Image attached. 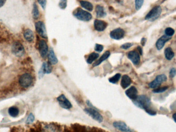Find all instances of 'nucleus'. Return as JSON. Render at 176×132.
<instances>
[{
  "label": "nucleus",
  "mask_w": 176,
  "mask_h": 132,
  "mask_svg": "<svg viewBox=\"0 0 176 132\" xmlns=\"http://www.w3.org/2000/svg\"><path fill=\"white\" fill-rule=\"evenodd\" d=\"M131 78H130L128 75H124L122 78L120 85L123 88L125 89V88L128 87L131 84Z\"/></svg>",
  "instance_id": "a211bd4d"
},
{
  "label": "nucleus",
  "mask_w": 176,
  "mask_h": 132,
  "mask_svg": "<svg viewBox=\"0 0 176 132\" xmlns=\"http://www.w3.org/2000/svg\"><path fill=\"white\" fill-rule=\"evenodd\" d=\"M120 77H121L120 74L118 73V74H115V75H114L113 76H112L111 78H110L109 81L110 83H112V84H116L120 80Z\"/></svg>",
  "instance_id": "c85d7f7f"
},
{
  "label": "nucleus",
  "mask_w": 176,
  "mask_h": 132,
  "mask_svg": "<svg viewBox=\"0 0 176 132\" xmlns=\"http://www.w3.org/2000/svg\"><path fill=\"white\" fill-rule=\"evenodd\" d=\"M134 103L137 106L145 110L149 114L151 115L156 114V112L150 108L151 102L150 98L145 95L138 96L136 99L134 100Z\"/></svg>",
  "instance_id": "f257e3e1"
},
{
  "label": "nucleus",
  "mask_w": 176,
  "mask_h": 132,
  "mask_svg": "<svg viewBox=\"0 0 176 132\" xmlns=\"http://www.w3.org/2000/svg\"><path fill=\"white\" fill-rule=\"evenodd\" d=\"M164 54L166 58L169 61L172 59L175 55L174 52L173 51V50L170 47H167L165 49Z\"/></svg>",
  "instance_id": "393cba45"
},
{
  "label": "nucleus",
  "mask_w": 176,
  "mask_h": 132,
  "mask_svg": "<svg viewBox=\"0 0 176 132\" xmlns=\"http://www.w3.org/2000/svg\"><path fill=\"white\" fill-rule=\"evenodd\" d=\"M161 12H162L161 7L160 6H157L156 7H154L148 13L145 17V19L150 21H154L160 16Z\"/></svg>",
  "instance_id": "7ed1b4c3"
},
{
  "label": "nucleus",
  "mask_w": 176,
  "mask_h": 132,
  "mask_svg": "<svg viewBox=\"0 0 176 132\" xmlns=\"http://www.w3.org/2000/svg\"><path fill=\"white\" fill-rule=\"evenodd\" d=\"M176 75V69L175 68H172L170 72V76L171 78H173Z\"/></svg>",
  "instance_id": "c9c22d12"
},
{
  "label": "nucleus",
  "mask_w": 176,
  "mask_h": 132,
  "mask_svg": "<svg viewBox=\"0 0 176 132\" xmlns=\"http://www.w3.org/2000/svg\"><path fill=\"white\" fill-rule=\"evenodd\" d=\"M39 50L40 55L43 58H45L47 56L48 52V46L47 43L45 41H40L39 43Z\"/></svg>",
  "instance_id": "f8f14e48"
},
{
  "label": "nucleus",
  "mask_w": 176,
  "mask_h": 132,
  "mask_svg": "<svg viewBox=\"0 0 176 132\" xmlns=\"http://www.w3.org/2000/svg\"><path fill=\"white\" fill-rule=\"evenodd\" d=\"M19 83L22 87H29L33 83V78L29 73H24L20 76Z\"/></svg>",
  "instance_id": "423d86ee"
},
{
  "label": "nucleus",
  "mask_w": 176,
  "mask_h": 132,
  "mask_svg": "<svg viewBox=\"0 0 176 132\" xmlns=\"http://www.w3.org/2000/svg\"><path fill=\"white\" fill-rule=\"evenodd\" d=\"M138 52H139V53H140V54L141 55H142V53H143V52H142V48L140 47H138Z\"/></svg>",
  "instance_id": "a19ab883"
},
{
  "label": "nucleus",
  "mask_w": 176,
  "mask_h": 132,
  "mask_svg": "<svg viewBox=\"0 0 176 132\" xmlns=\"http://www.w3.org/2000/svg\"><path fill=\"white\" fill-rule=\"evenodd\" d=\"M51 70H52V68H51V66L49 65V63H44L43 64L42 67L39 71V75L41 78L43 76L45 73H47V74L51 73Z\"/></svg>",
  "instance_id": "dca6fc26"
},
{
  "label": "nucleus",
  "mask_w": 176,
  "mask_h": 132,
  "mask_svg": "<svg viewBox=\"0 0 176 132\" xmlns=\"http://www.w3.org/2000/svg\"><path fill=\"white\" fill-rule=\"evenodd\" d=\"M114 127L117 129L118 130H120V131L123 132H134L131 129H130L126 123L121 122V121H115L114 122Z\"/></svg>",
  "instance_id": "9d476101"
},
{
  "label": "nucleus",
  "mask_w": 176,
  "mask_h": 132,
  "mask_svg": "<svg viewBox=\"0 0 176 132\" xmlns=\"http://www.w3.org/2000/svg\"><path fill=\"white\" fill-rule=\"evenodd\" d=\"M59 6L60 8L65 9L67 7V0H60V2L59 3Z\"/></svg>",
  "instance_id": "473e14b6"
},
{
  "label": "nucleus",
  "mask_w": 176,
  "mask_h": 132,
  "mask_svg": "<svg viewBox=\"0 0 176 132\" xmlns=\"http://www.w3.org/2000/svg\"><path fill=\"white\" fill-rule=\"evenodd\" d=\"M48 57H49V61L50 64L56 65V64H57L58 63V59L55 55V54L53 49H51L49 50Z\"/></svg>",
  "instance_id": "6ab92c4d"
},
{
  "label": "nucleus",
  "mask_w": 176,
  "mask_h": 132,
  "mask_svg": "<svg viewBox=\"0 0 176 132\" xmlns=\"http://www.w3.org/2000/svg\"><path fill=\"white\" fill-rule=\"evenodd\" d=\"M146 41V39L145 38H142V39L141 40V44L143 46H144Z\"/></svg>",
  "instance_id": "58836bf2"
},
{
  "label": "nucleus",
  "mask_w": 176,
  "mask_h": 132,
  "mask_svg": "<svg viewBox=\"0 0 176 132\" xmlns=\"http://www.w3.org/2000/svg\"><path fill=\"white\" fill-rule=\"evenodd\" d=\"M107 25L108 24L106 22L99 20H95L94 23V26L95 29L98 31H104L106 29Z\"/></svg>",
  "instance_id": "4468645a"
},
{
  "label": "nucleus",
  "mask_w": 176,
  "mask_h": 132,
  "mask_svg": "<svg viewBox=\"0 0 176 132\" xmlns=\"http://www.w3.org/2000/svg\"><path fill=\"white\" fill-rule=\"evenodd\" d=\"M170 39H171L170 37L166 36V35H163V36H162L161 37H160V38L159 39L158 41H157V48L159 50L162 49L164 47L165 43L167 42L168 41H170Z\"/></svg>",
  "instance_id": "2eb2a0df"
},
{
  "label": "nucleus",
  "mask_w": 176,
  "mask_h": 132,
  "mask_svg": "<svg viewBox=\"0 0 176 132\" xmlns=\"http://www.w3.org/2000/svg\"><path fill=\"white\" fill-rule=\"evenodd\" d=\"M35 27L36 31L40 36L44 38H47V30L44 23L42 21H38L36 23Z\"/></svg>",
  "instance_id": "1a4fd4ad"
},
{
  "label": "nucleus",
  "mask_w": 176,
  "mask_h": 132,
  "mask_svg": "<svg viewBox=\"0 0 176 132\" xmlns=\"http://www.w3.org/2000/svg\"><path fill=\"white\" fill-rule=\"evenodd\" d=\"M124 35L125 31L120 28L114 29L110 33V37L115 40H119L123 38Z\"/></svg>",
  "instance_id": "9b49d317"
},
{
  "label": "nucleus",
  "mask_w": 176,
  "mask_h": 132,
  "mask_svg": "<svg viewBox=\"0 0 176 132\" xmlns=\"http://www.w3.org/2000/svg\"><path fill=\"white\" fill-rule=\"evenodd\" d=\"M8 113L11 117H16L19 115V110L17 107L13 106V107H10L9 108V110H8Z\"/></svg>",
  "instance_id": "bb28decb"
},
{
  "label": "nucleus",
  "mask_w": 176,
  "mask_h": 132,
  "mask_svg": "<svg viewBox=\"0 0 176 132\" xmlns=\"http://www.w3.org/2000/svg\"><path fill=\"white\" fill-rule=\"evenodd\" d=\"M73 15L78 20L83 21H89L92 19L91 14L80 8H77L73 11Z\"/></svg>",
  "instance_id": "f03ea898"
},
{
  "label": "nucleus",
  "mask_w": 176,
  "mask_h": 132,
  "mask_svg": "<svg viewBox=\"0 0 176 132\" xmlns=\"http://www.w3.org/2000/svg\"><path fill=\"white\" fill-rule=\"evenodd\" d=\"M128 57L134 65H138L140 62V56L136 51H130L128 54Z\"/></svg>",
  "instance_id": "ddd939ff"
},
{
  "label": "nucleus",
  "mask_w": 176,
  "mask_h": 132,
  "mask_svg": "<svg viewBox=\"0 0 176 132\" xmlns=\"http://www.w3.org/2000/svg\"><path fill=\"white\" fill-rule=\"evenodd\" d=\"M167 80V77L164 75V74H161L157 76L156 79L154 81L152 82L151 83L149 84V86L151 88H157L159 87L161 84L163 82Z\"/></svg>",
  "instance_id": "6e6552de"
},
{
  "label": "nucleus",
  "mask_w": 176,
  "mask_h": 132,
  "mask_svg": "<svg viewBox=\"0 0 176 132\" xmlns=\"http://www.w3.org/2000/svg\"><path fill=\"white\" fill-rule=\"evenodd\" d=\"M167 88L168 87L167 86L163 87H158L155 88L153 91L154 93H161V92H163L166 91L167 89Z\"/></svg>",
  "instance_id": "2f4dec72"
},
{
  "label": "nucleus",
  "mask_w": 176,
  "mask_h": 132,
  "mask_svg": "<svg viewBox=\"0 0 176 132\" xmlns=\"http://www.w3.org/2000/svg\"><path fill=\"white\" fill-rule=\"evenodd\" d=\"M12 52L15 55L18 57L22 56L25 53L24 47L21 43L16 41L13 43L11 47Z\"/></svg>",
  "instance_id": "20e7f679"
},
{
  "label": "nucleus",
  "mask_w": 176,
  "mask_h": 132,
  "mask_svg": "<svg viewBox=\"0 0 176 132\" xmlns=\"http://www.w3.org/2000/svg\"><path fill=\"white\" fill-rule=\"evenodd\" d=\"M99 57V54L96 53H92L90 54L88 57L87 58V62L88 64H91L94 61H95L97 58Z\"/></svg>",
  "instance_id": "a878e982"
},
{
  "label": "nucleus",
  "mask_w": 176,
  "mask_h": 132,
  "mask_svg": "<svg viewBox=\"0 0 176 132\" xmlns=\"http://www.w3.org/2000/svg\"><path fill=\"white\" fill-rule=\"evenodd\" d=\"M57 99L59 104L63 108H65L66 110H69L72 108L71 103L65 97L64 94H61L60 96H58Z\"/></svg>",
  "instance_id": "0eeeda50"
},
{
  "label": "nucleus",
  "mask_w": 176,
  "mask_h": 132,
  "mask_svg": "<svg viewBox=\"0 0 176 132\" xmlns=\"http://www.w3.org/2000/svg\"><path fill=\"white\" fill-rule=\"evenodd\" d=\"M43 132H60L58 127L54 124H47L43 128Z\"/></svg>",
  "instance_id": "aec40b11"
},
{
  "label": "nucleus",
  "mask_w": 176,
  "mask_h": 132,
  "mask_svg": "<svg viewBox=\"0 0 176 132\" xmlns=\"http://www.w3.org/2000/svg\"><path fill=\"white\" fill-rule=\"evenodd\" d=\"M125 94L129 98L134 100L138 97V90L134 86H132L128 89L125 92Z\"/></svg>",
  "instance_id": "f3484780"
},
{
  "label": "nucleus",
  "mask_w": 176,
  "mask_h": 132,
  "mask_svg": "<svg viewBox=\"0 0 176 132\" xmlns=\"http://www.w3.org/2000/svg\"><path fill=\"white\" fill-rule=\"evenodd\" d=\"M85 112L87 114L95 120L98 122L99 123H102L103 121V117L99 112H97L94 108H85Z\"/></svg>",
  "instance_id": "39448f33"
},
{
  "label": "nucleus",
  "mask_w": 176,
  "mask_h": 132,
  "mask_svg": "<svg viewBox=\"0 0 176 132\" xmlns=\"http://www.w3.org/2000/svg\"><path fill=\"white\" fill-rule=\"evenodd\" d=\"M144 3V0H136L135 4H136V10H139L143 5Z\"/></svg>",
  "instance_id": "7c9ffc66"
},
{
  "label": "nucleus",
  "mask_w": 176,
  "mask_h": 132,
  "mask_svg": "<svg viewBox=\"0 0 176 132\" xmlns=\"http://www.w3.org/2000/svg\"><path fill=\"white\" fill-rule=\"evenodd\" d=\"M173 118L174 119V121H175L176 122V113H175V114L173 115Z\"/></svg>",
  "instance_id": "79ce46f5"
},
{
  "label": "nucleus",
  "mask_w": 176,
  "mask_h": 132,
  "mask_svg": "<svg viewBox=\"0 0 176 132\" xmlns=\"http://www.w3.org/2000/svg\"><path fill=\"white\" fill-rule=\"evenodd\" d=\"M95 10H96V15L97 16V17L102 18L106 15V13L105 12L104 7L100 5L96 6Z\"/></svg>",
  "instance_id": "5701e85b"
},
{
  "label": "nucleus",
  "mask_w": 176,
  "mask_h": 132,
  "mask_svg": "<svg viewBox=\"0 0 176 132\" xmlns=\"http://www.w3.org/2000/svg\"><path fill=\"white\" fill-rule=\"evenodd\" d=\"M132 45V44L131 43H126L122 45L121 47L123 48V49L127 50L131 47Z\"/></svg>",
  "instance_id": "e433bc0d"
},
{
  "label": "nucleus",
  "mask_w": 176,
  "mask_h": 132,
  "mask_svg": "<svg viewBox=\"0 0 176 132\" xmlns=\"http://www.w3.org/2000/svg\"><path fill=\"white\" fill-rule=\"evenodd\" d=\"M80 4L83 8H84L85 9L88 10V11H92L93 10V5H92L91 3H90L89 2H88V1H80Z\"/></svg>",
  "instance_id": "b1692460"
},
{
  "label": "nucleus",
  "mask_w": 176,
  "mask_h": 132,
  "mask_svg": "<svg viewBox=\"0 0 176 132\" xmlns=\"http://www.w3.org/2000/svg\"><path fill=\"white\" fill-rule=\"evenodd\" d=\"M103 49H104V47H103L102 45H99V44H96L95 45V50L96 51L98 52H101L103 51Z\"/></svg>",
  "instance_id": "72a5a7b5"
},
{
  "label": "nucleus",
  "mask_w": 176,
  "mask_h": 132,
  "mask_svg": "<svg viewBox=\"0 0 176 132\" xmlns=\"http://www.w3.org/2000/svg\"><path fill=\"white\" fill-rule=\"evenodd\" d=\"M110 55V53L109 51L106 52L105 53L100 57V58L98 59V61H97L96 63H95V64H94V66L96 67V66H97L98 65H100V64L102 63L103 61L106 60L107 58H109Z\"/></svg>",
  "instance_id": "4be33fe9"
},
{
  "label": "nucleus",
  "mask_w": 176,
  "mask_h": 132,
  "mask_svg": "<svg viewBox=\"0 0 176 132\" xmlns=\"http://www.w3.org/2000/svg\"><path fill=\"white\" fill-rule=\"evenodd\" d=\"M39 11L38 10V6L36 4L34 3L33 9V16L35 19H37L39 17Z\"/></svg>",
  "instance_id": "cd10ccee"
},
{
  "label": "nucleus",
  "mask_w": 176,
  "mask_h": 132,
  "mask_svg": "<svg viewBox=\"0 0 176 132\" xmlns=\"http://www.w3.org/2000/svg\"><path fill=\"white\" fill-rule=\"evenodd\" d=\"M5 2H6V0H0V7H2L4 5Z\"/></svg>",
  "instance_id": "ea45409f"
},
{
  "label": "nucleus",
  "mask_w": 176,
  "mask_h": 132,
  "mask_svg": "<svg viewBox=\"0 0 176 132\" xmlns=\"http://www.w3.org/2000/svg\"><path fill=\"white\" fill-rule=\"evenodd\" d=\"M38 1L42 8L45 9L47 5V0H38Z\"/></svg>",
  "instance_id": "f704fd0d"
},
{
  "label": "nucleus",
  "mask_w": 176,
  "mask_h": 132,
  "mask_svg": "<svg viewBox=\"0 0 176 132\" xmlns=\"http://www.w3.org/2000/svg\"><path fill=\"white\" fill-rule=\"evenodd\" d=\"M165 33L166 36L171 37L174 35L175 31L173 29H172L171 27H168L165 29Z\"/></svg>",
  "instance_id": "c756f323"
},
{
  "label": "nucleus",
  "mask_w": 176,
  "mask_h": 132,
  "mask_svg": "<svg viewBox=\"0 0 176 132\" xmlns=\"http://www.w3.org/2000/svg\"><path fill=\"white\" fill-rule=\"evenodd\" d=\"M33 120H34V116L33 115L31 114L27 119V122L28 123H31L33 122Z\"/></svg>",
  "instance_id": "4c0bfd02"
},
{
  "label": "nucleus",
  "mask_w": 176,
  "mask_h": 132,
  "mask_svg": "<svg viewBox=\"0 0 176 132\" xmlns=\"http://www.w3.org/2000/svg\"><path fill=\"white\" fill-rule=\"evenodd\" d=\"M24 37L26 41L29 43H31L33 41L34 39L33 32L31 29H26L24 33Z\"/></svg>",
  "instance_id": "412c9836"
}]
</instances>
